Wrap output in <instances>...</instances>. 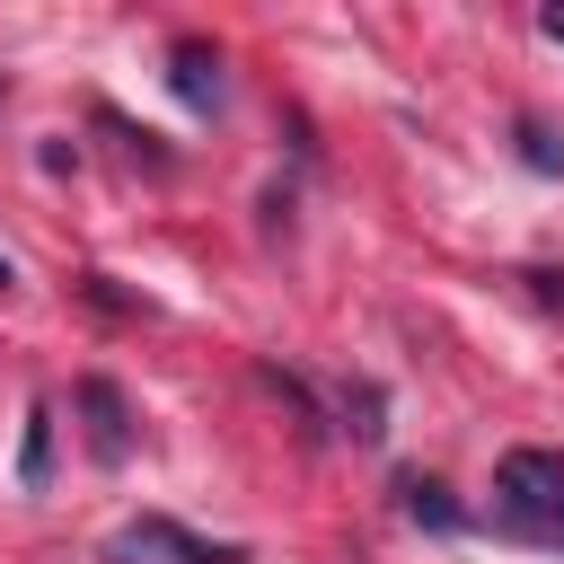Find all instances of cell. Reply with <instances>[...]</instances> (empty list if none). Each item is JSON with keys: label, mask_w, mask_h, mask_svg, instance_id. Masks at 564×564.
<instances>
[{"label": "cell", "mask_w": 564, "mask_h": 564, "mask_svg": "<svg viewBox=\"0 0 564 564\" xmlns=\"http://www.w3.org/2000/svg\"><path fill=\"white\" fill-rule=\"evenodd\" d=\"M494 511H502V529L564 546V449H502Z\"/></svg>", "instance_id": "6da1fadb"}, {"label": "cell", "mask_w": 564, "mask_h": 564, "mask_svg": "<svg viewBox=\"0 0 564 564\" xmlns=\"http://www.w3.org/2000/svg\"><path fill=\"white\" fill-rule=\"evenodd\" d=\"M106 555H115V564H238V546H212V538H194V529H176V520H159V511H141L132 529H115Z\"/></svg>", "instance_id": "7a4b0ae2"}, {"label": "cell", "mask_w": 564, "mask_h": 564, "mask_svg": "<svg viewBox=\"0 0 564 564\" xmlns=\"http://www.w3.org/2000/svg\"><path fill=\"white\" fill-rule=\"evenodd\" d=\"M79 414H88V449L106 467H123L132 458V405H123V388L115 379H79Z\"/></svg>", "instance_id": "3957f363"}, {"label": "cell", "mask_w": 564, "mask_h": 564, "mask_svg": "<svg viewBox=\"0 0 564 564\" xmlns=\"http://www.w3.org/2000/svg\"><path fill=\"white\" fill-rule=\"evenodd\" d=\"M167 88H176L185 106H220V53H212L203 35H185V44L167 53Z\"/></svg>", "instance_id": "277c9868"}, {"label": "cell", "mask_w": 564, "mask_h": 564, "mask_svg": "<svg viewBox=\"0 0 564 564\" xmlns=\"http://www.w3.org/2000/svg\"><path fill=\"white\" fill-rule=\"evenodd\" d=\"M397 502H405V520L458 529V502H449V485H432V476H397Z\"/></svg>", "instance_id": "5b68a950"}, {"label": "cell", "mask_w": 564, "mask_h": 564, "mask_svg": "<svg viewBox=\"0 0 564 564\" xmlns=\"http://www.w3.org/2000/svg\"><path fill=\"white\" fill-rule=\"evenodd\" d=\"M44 467H53V414L35 405V414H26V449H18V485L35 494V485H44Z\"/></svg>", "instance_id": "8992f818"}, {"label": "cell", "mask_w": 564, "mask_h": 564, "mask_svg": "<svg viewBox=\"0 0 564 564\" xmlns=\"http://www.w3.org/2000/svg\"><path fill=\"white\" fill-rule=\"evenodd\" d=\"M520 159H529L538 176H564V141H555V123H538V115H520Z\"/></svg>", "instance_id": "52a82bcc"}, {"label": "cell", "mask_w": 564, "mask_h": 564, "mask_svg": "<svg viewBox=\"0 0 564 564\" xmlns=\"http://www.w3.org/2000/svg\"><path fill=\"white\" fill-rule=\"evenodd\" d=\"M529 291H538V308H564V273H529Z\"/></svg>", "instance_id": "ba28073f"}, {"label": "cell", "mask_w": 564, "mask_h": 564, "mask_svg": "<svg viewBox=\"0 0 564 564\" xmlns=\"http://www.w3.org/2000/svg\"><path fill=\"white\" fill-rule=\"evenodd\" d=\"M538 26H546V35H555V44H564V9H546V18H538Z\"/></svg>", "instance_id": "9c48e42d"}, {"label": "cell", "mask_w": 564, "mask_h": 564, "mask_svg": "<svg viewBox=\"0 0 564 564\" xmlns=\"http://www.w3.org/2000/svg\"><path fill=\"white\" fill-rule=\"evenodd\" d=\"M0 291H9V264H0Z\"/></svg>", "instance_id": "30bf717a"}]
</instances>
